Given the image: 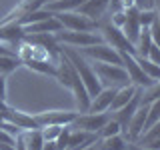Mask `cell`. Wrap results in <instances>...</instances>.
Returning a JSON list of instances; mask_svg holds the SVG:
<instances>
[{
  "instance_id": "6",
  "label": "cell",
  "mask_w": 160,
  "mask_h": 150,
  "mask_svg": "<svg viewBox=\"0 0 160 150\" xmlns=\"http://www.w3.org/2000/svg\"><path fill=\"white\" fill-rule=\"evenodd\" d=\"M54 16L60 22L62 30H74V32H94V30H98V22L82 16L80 12H58Z\"/></svg>"
},
{
  "instance_id": "20",
  "label": "cell",
  "mask_w": 160,
  "mask_h": 150,
  "mask_svg": "<svg viewBox=\"0 0 160 150\" xmlns=\"http://www.w3.org/2000/svg\"><path fill=\"white\" fill-rule=\"evenodd\" d=\"M22 64L28 70H34V72L44 74V76H56V64L52 60H24Z\"/></svg>"
},
{
  "instance_id": "23",
  "label": "cell",
  "mask_w": 160,
  "mask_h": 150,
  "mask_svg": "<svg viewBox=\"0 0 160 150\" xmlns=\"http://www.w3.org/2000/svg\"><path fill=\"white\" fill-rule=\"evenodd\" d=\"M154 20H158L156 8H142V10H138V22H140L142 28H150V24H152Z\"/></svg>"
},
{
  "instance_id": "2",
  "label": "cell",
  "mask_w": 160,
  "mask_h": 150,
  "mask_svg": "<svg viewBox=\"0 0 160 150\" xmlns=\"http://www.w3.org/2000/svg\"><path fill=\"white\" fill-rule=\"evenodd\" d=\"M110 120V112H78L76 118L68 124L70 130H82V132L96 134L100 132V128Z\"/></svg>"
},
{
  "instance_id": "26",
  "label": "cell",
  "mask_w": 160,
  "mask_h": 150,
  "mask_svg": "<svg viewBox=\"0 0 160 150\" xmlns=\"http://www.w3.org/2000/svg\"><path fill=\"white\" fill-rule=\"evenodd\" d=\"M146 58H148V60H152L154 64H160V48H158V44H156V42H152V44H150Z\"/></svg>"
},
{
  "instance_id": "9",
  "label": "cell",
  "mask_w": 160,
  "mask_h": 150,
  "mask_svg": "<svg viewBox=\"0 0 160 150\" xmlns=\"http://www.w3.org/2000/svg\"><path fill=\"white\" fill-rule=\"evenodd\" d=\"M26 42L34 44V46H40L44 48L46 52L50 54V58L54 60V62H58V56L60 52H62V48H60V44L56 42V38H54L52 32H38V34H24V38Z\"/></svg>"
},
{
  "instance_id": "18",
  "label": "cell",
  "mask_w": 160,
  "mask_h": 150,
  "mask_svg": "<svg viewBox=\"0 0 160 150\" xmlns=\"http://www.w3.org/2000/svg\"><path fill=\"white\" fill-rule=\"evenodd\" d=\"M94 146L98 150H128V140L122 134H114V136L96 138Z\"/></svg>"
},
{
  "instance_id": "12",
  "label": "cell",
  "mask_w": 160,
  "mask_h": 150,
  "mask_svg": "<svg viewBox=\"0 0 160 150\" xmlns=\"http://www.w3.org/2000/svg\"><path fill=\"white\" fill-rule=\"evenodd\" d=\"M108 4H110V0H86V2L78 10H74V12H80L82 16L94 20V22H100V20L104 18V14L108 12Z\"/></svg>"
},
{
  "instance_id": "7",
  "label": "cell",
  "mask_w": 160,
  "mask_h": 150,
  "mask_svg": "<svg viewBox=\"0 0 160 150\" xmlns=\"http://www.w3.org/2000/svg\"><path fill=\"white\" fill-rule=\"evenodd\" d=\"M120 60H122V66H124V70H126V74H128L130 84H134L136 88H148V86H152L154 82H158V80H152L150 76H146V74L142 72V68L138 66V62L134 60L132 54L120 52Z\"/></svg>"
},
{
  "instance_id": "14",
  "label": "cell",
  "mask_w": 160,
  "mask_h": 150,
  "mask_svg": "<svg viewBox=\"0 0 160 150\" xmlns=\"http://www.w3.org/2000/svg\"><path fill=\"white\" fill-rule=\"evenodd\" d=\"M114 92H116V88L102 86V90L90 100V106H88L86 112H108L110 102H112V98H114Z\"/></svg>"
},
{
  "instance_id": "29",
  "label": "cell",
  "mask_w": 160,
  "mask_h": 150,
  "mask_svg": "<svg viewBox=\"0 0 160 150\" xmlns=\"http://www.w3.org/2000/svg\"><path fill=\"white\" fill-rule=\"evenodd\" d=\"M42 150H56V144H54V140H44Z\"/></svg>"
},
{
  "instance_id": "8",
  "label": "cell",
  "mask_w": 160,
  "mask_h": 150,
  "mask_svg": "<svg viewBox=\"0 0 160 150\" xmlns=\"http://www.w3.org/2000/svg\"><path fill=\"white\" fill-rule=\"evenodd\" d=\"M78 112L74 110H44V112L34 114V120H36L38 128L42 126H68L74 118H76Z\"/></svg>"
},
{
  "instance_id": "22",
  "label": "cell",
  "mask_w": 160,
  "mask_h": 150,
  "mask_svg": "<svg viewBox=\"0 0 160 150\" xmlns=\"http://www.w3.org/2000/svg\"><path fill=\"white\" fill-rule=\"evenodd\" d=\"M18 66H22V64H20L16 54H4V56H0V74H2V76L12 74Z\"/></svg>"
},
{
  "instance_id": "5",
  "label": "cell",
  "mask_w": 160,
  "mask_h": 150,
  "mask_svg": "<svg viewBox=\"0 0 160 150\" xmlns=\"http://www.w3.org/2000/svg\"><path fill=\"white\" fill-rule=\"evenodd\" d=\"M78 52L82 54L86 60H92V62H108V64H120V66H122L120 52H118V50H114L112 46H108L106 42L78 48Z\"/></svg>"
},
{
  "instance_id": "1",
  "label": "cell",
  "mask_w": 160,
  "mask_h": 150,
  "mask_svg": "<svg viewBox=\"0 0 160 150\" xmlns=\"http://www.w3.org/2000/svg\"><path fill=\"white\" fill-rule=\"evenodd\" d=\"M92 70L98 76L102 86H112V88H120L124 84H130L128 74L124 66L120 64H108V62H92Z\"/></svg>"
},
{
  "instance_id": "21",
  "label": "cell",
  "mask_w": 160,
  "mask_h": 150,
  "mask_svg": "<svg viewBox=\"0 0 160 150\" xmlns=\"http://www.w3.org/2000/svg\"><path fill=\"white\" fill-rule=\"evenodd\" d=\"M134 60L138 62V66L142 68V72L146 74V76H150L152 80H158L160 78V64H154L152 60H148L146 56H140V54H132Z\"/></svg>"
},
{
  "instance_id": "24",
  "label": "cell",
  "mask_w": 160,
  "mask_h": 150,
  "mask_svg": "<svg viewBox=\"0 0 160 150\" xmlns=\"http://www.w3.org/2000/svg\"><path fill=\"white\" fill-rule=\"evenodd\" d=\"M114 134H122V126H120L116 120L110 116V120H108L106 124H104L102 128H100L98 138H104V136H114Z\"/></svg>"
},
{
  "instance_id": "3",
  "label": "cell",
  "mask_w": 160,
  "mask_h": 150,
  "mask_svg": "<svg viewBox=\"0 0 160 150\" xmlns=\"http://www.w3.org/2000/svg\"><path fill=\"white\" fill-rule=\"evenodd\" d=\"M54 38H56L58 44H66L70 48H84V46H92V44H100L102 38L100 34L94 32H74V30H58L54 32Z\"/></svg>"
},
{
  "instance_id": "30",
  "label": "cell",
  "mask_w": 160,
  "mask_h": 150,
  "mask_svg": "<svg viewBox=\"0 0 160 150\" xmlns=\"http://www.w3.org/2000/svg\"><path fill=\"white\" fill-rule=\"evenodd\" d=\"M14 150H26V146H24V142H22L20 136H16V140H14Z\"/></svg>"
},
{
  "instance_id": "32",
  "label": "cell",
  "mask_w": 160,
  "mask_h": 150,
  "mask_svg": "<svg viewBox=\"0 0 160 150\" xmlns=\"http://www.w3.org/2000/svg\"><path fill=\"white\" fill-rule=\"evenodd\" d=\"M80 150H98V148L94 146V144H90V146H84V148H80Z\"/></svg>"
},
{
  "instance_id": "28",
  "label": "cell",
  "mask_w": 160,
  "mask_h": 150,
  "mask_svg": "<svg viewBox=\"0 0 160 150\" xmlns=\"http://www.w3.org/2000/svg\"><path fill=\"white\" fill-rule=\"evenodd\" d=\"M4 54H16V52H14L12 48H8L6 44H2V42H0V56H4Z\"/></svg>"
},
{
  "instance_id": "17",
  "label": "cell",
  "mask_w": 160,
  "mask_h": 150,
  "mask_svg": "<svg viewBox=\"0 0 160 150\" xmlns=\"http://www.w3.org/2000/svg\"><path fill=\"white\" fill-rule=\"evenodd\" d=\"M58 30H62V26H60V22L56 20V16H48L44 20H38V22L34 24H28V26H24V32L26 34H38V32H58Z\"/></svg>"
},
{
  "instance_id": "19",
  "label": "cell",
  "mask_w": 160,
  "mask_h": 150,
  "mask_svg": "<svg viewBox=\"0 0 160 150\" xmlns=\"http://www.w3.org/2000/svg\"><path fill=\"white\" fill-rule=\"evenodd\" d=\"M22 138L26 150H42V144H44V138H42V132L40 128H30V130H20L18 134Z\"/></svg>"
},
{
  "instance_id": "27",
  "label": "cell",
  "mask_w": 160,
  "mask_h": 150,
  "mask_svg": "<svg viewBox=\"0 0 160 150\" xmlns=\"http://www.w3.org/2000/svg\"><path fill=\"white\" fill-rule=\"evenodd\" d=\"M0 100H6V76L0 74Z\"/></svg>"
},
{
  "instance_id": "11",
  "label": "cell",
  "mask_w": 160,
  "mask_h": 150,
  "mask_svg": "<svg viewBox=\"0 0 160 150\" xmlns=\"http://www.w3.org/2000/svg\"><path fill=\"white\" fill-rule=\"evenodd\" d=\"M138 10L140 8H126L124 10V20L122 24H120V30H122V34L128 38V42L134 46V42H136L138 34H140V22H138Z\"/></svg>"
},
{
  "instance_id": "10",
  "label": "cell",
  "mask_w": 160,
  "mask_h": 150,
  "mask_svg": "<svg viewBox=\"0 0 160 150\" xmlns=\"http://www.w3.org/2000/svg\"><path fill=\"white\" fill-rule=\"evenodd\" d=\"M24 26H20L16 20H8V22H0V42L6 44L8 48H16V44L24 38Z\"/></svg>"
},
{
  "instance_id": "16",
  "label": "cell",
  "mask_w": 160,
  "mask_h": 150,
  "mask_svg": "<svg viewBox=\"0 0 160 150\" xmlns=\"http://www.w3.org/2000/svg\"><path fill=\"white\" fill-rule=\"evenodd\" d=\"M136 90H138V88L134 86V84H124V86L116 88V92H114V98H112V102H110L108 112H116L118 108H122L124 104H128L130 98L136 94Z\"/></svg>"
},
{
  "instance_id": "15",
  "label": "cell",
  "mask_w": 160,
  "mask_h": 150,
  "mask_svg": "<svg viewBox=\"0 0 160 150\" xmlns=\"http://www.w3.org/2000/svg\"><path fill=\"white\" fill-rule=\"evenodd\" d=\"M134 144L142 148H148V150H160V122L150 126L148 130H144L140 136L134 140Z\"/></svg>"
},
{
  "instance_id": "4",
  "label": "cell",
  "mask_w": 160,
  "mask_h": 150,
  "mask_svg": "<svg viewBox=\"0 0 160 150\" xmlns=\"http://www.w3.org/2000/svg\"><path fill=\"white\" fill-rule=\"evenodd\" d=\"M98 34L102 38V42H106L108 46H112L114 50L118 52H128V54H134V46L128 42V38L122 34V30L114 24H100L98 22Z\"/></svg>"
},
{
  "instance_id": "31",
  "label": "cell",
  "mask_w": 160,
  "mask_h": 150,
  "mask_svg": "<svg viewBox=\"0 0 160 150\" xmlns=\"http://www.w3.org/2000/svg\"><path fill=\"white\" fill-rule=\"evenodd\" d=\"M128 150H148V148H142V146H138V144H134V142H128Z\"/></svg>"
},
{
  "instance_id": "13",
  "label": "cell",
  "mask_w": 160,
  "mask_h": 150,
  "mask_svg": "<svg viewBox=\"0 0 160 150\" xmlns=\"http://www.w3.org/2000/svg\"><path fill=\"white\" fill-rule=\"evenodd\" d=\"M4 120L10 124H14L18 130H30V128H38L36 120H34V114H26V112H20V110H14L10 106L6 112L2 114Z\"/></svg>"
},
{
  "instance_id": "25",
  "label": "cell",
  "mask_w": 160,
  "mask_h": 150,
  "mask_svg": "<svg viewBox=\"0 0 160 150\" xmlns=\"http://www.w3.org/2000/svg\"><path fill=\"white\" fill-rule=\"evenodd\" d=\"M64 126H42L40 128V132H42V138L44 140H56L58 134L62 132Z\"/></svg>"
}]
</instances>
